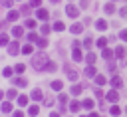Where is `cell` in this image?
Listing matches in <instances>:
<instances>
[{
	"label": "cell",
	"mask_w": 127,
	"mask_h": 117,
	"mask_svg": "<svg viewBox=\"0 0 127 117\" xmlns=\"http://www.w3.org/2000/svg\"><path fill=\"white\" fill-rule=\"evenodd\" d=\"M48 61H50V59H48V56H46L44 52H38V54H34V56H32L30 65H32L34 69H38V71H44V65H46Z\"/></svg>",
	"instance_id": "cell-1"
},
{
	"label": "cell",
	"mask_w": 127,
	"mask_h": 117,
	"mask_svg": "<svg viewBox=\"0 0 127 117\" xmlns=\"http://www.w3.org/2000/svg\"><path fill=\"white\" fill-rule=\"evenodd\" d=\"M28 4H30L32 8H38V6H42V0H30Z\"/></svg>",
	"instance_id": "cell-40"
},
{
	"label": "cell",
	"mask_w": 127,
	"mask_h": 117,
	"mask_svg": "<svg viewBox=\"0 0 127 117\" xmlns=\"http://www.w3.org/2000/svg\"><path fill=\"white\" fill-rule=\"evenodd\" d=\"M91 46H93V38L87 36V38L83 40V48H85V50H91Z\"/></svg>",
	"instance_id": "cell-29"
},
{
	"label": "cell",
	"mask_w": 127,
	"mask_h": 117,
	"mask_svg": "<svg viewBox=\"0 0 127 117\" xmlns=\"http://www.w3.org/2000/svg\"><path fill=\"white\" fill-rule=\"evenodd\" d=\"M83 89H85V85H81V83H75V81H73V85H71V87H69V93H71V95H75V97H77V95H79V93H81V91H83Z\"/></svg>",
	"instance_id": "cell-7"
},
{
	"label": "cell",
	"mask_w": 127,
	"mask_h": 117,
	"mask_svg": "<svg viewBox=\"0 0 127 117\" xmlns=\"http://www.w3.org/2000/svg\"><path fill=\"white\" fill-rule=\"evenodd\" d=\"M79 6H81V8H87V6H89V0H79Z\"/></svg>",
	"instance_id": "cell-48"
},
{
	"label": "cell",
	"mask_w": 127,
	"mask_h": 117,
	"mask_svg": "<svg viewBox=\"0 0 127 117\" xmlns=\"http://www.w3.org/2000/svg\"><path fill=\"white\" fill-rule=\"evenodd\" d=\"M64 69H65V75H67V79H69V81H75V79H77V69H73V65L65 63V65H64Z\"/></svg>",
	"instance_id": "cell-2"
},
{
	"label": "cell",
	"mask_w": 127,
	"mask_h": 117,
	"mask_svg": "<svg viewBox=\"0 0 127 117\" xmlns=\"http://www.w3.org/2000/svg\"><path fill=\"white\" fill-rule=\"evenodd\" d=\"M44 71H46V73H54V71H58V63H56V61H48V63L44 65Z\"/></svg>",
	"instance_id": "cell-12"
},
{
	"label": "cell",
	"mask_w": 127,
	"mask_h": 117,
	"mask_svg": "<svg viewBox=\"0 0 127 117\" xmlns=\"http://www.w3.org/2000/svg\"><path fill=\"white\" fill-rule=\"evenodd\" d=\"M2 113H12V103L10 101H2Z\"/></svg>",
	"instance_id": "cell-28"
},
{
	"label": "cell",
	"mask_w": 127,
	"mask_h": 117,
	"mask_svg": "<svg viewBox=\"0 0 127 117\" xmlns=\"http://www.w3.org/2000/svg\"><path fill=\"white\" fill-rule=\"evenodd\" d=\"M36 14H38V18H40V20H48V18H50V12H48L46 8H38V12H36Z\"/></svg>",
	"instance_id": "cell-20"
},
{
	"label": "cell",
	"mask_w": 127,
	"mask_h": 117,
	"mask_svg": "<svg viewBox=\"0 0 127 117\" xmlns=\"http://www.w3.org/2000/svg\"><path fill=\"white\" fill-rule=\"evenodd\" d=\"M38 113H40V107H38V105H30V107H28V115H30V117H36Z\"/></svg>",
	"instance_id": "cell-27"
},
{
	"label": "cell",
	"mask_w": 127,
	"mask_h": 117,
	"mask_svg": "<svg viewBox=\"0 0 127 117\" xmlns=\"http://www.w3.org/2000/svg\"><path fill=\"white\" fill-rule=\"evenodd\" d=\"M109 83H111V87H115V89H119V87H121V85H123V79H121V77H119V75H113V77H111V81H109Z\"/></svg>",
	"instance_id": "cell-15"
},
{
	"label": "cell",
	"mask_w": 127,
	"mask_h": 117,
	"mask_svg": "<svg viewBox=\"0 0 127 117\" xmlns=\"http://www.w3.org/2000/svg\"><path fill=\"white\" fill-rule=\"evenodd\" d=\"M69 32H71V34H81V32H83V26H81V24H71V26H69Z\"/></svg>",
	"instance_id": "cell-22"
},
{
	"label": "cell",
	"mask_w": 127,
	"mask_h": 117,
	"mask_svg": "<svg viewBox=\"0 0 127 117\" xmlns=\"http://www.w3.org/2000/svg\"><path fill=\"white\" fill-rule=\"evenodd\" d=\"M65 14H67L69 18H77V16H79V10H77V6L67 4V6H65Z\"/></svg>",
	"instance_id": "cell-3"
},
{
	"label": "cell",
	"mask_w": 127,
	"mask_h": 117,
	"mask_svg": "<svg viewBox=\"0 0 127 117\" xmlns=\"http://www.w3.org/2000/svg\"><path fill=\"white\" fill-rule=\"evenodd\" d=\"M60 103H67V95L65 93H60Z\"/></svg>",
	"instance_id": "cell-46"
},
{
	"label": "cell",
	"mask_w": 127,
	"mask_h": 117,
	"mask_svg": "<svg viewBox=\"0 0 127 117\" xmlns=\"http://www.w3.org/2000/svg\"><path fill=\"white\" fill-rule=\"evenodd\" d=\"M50 117H62V115H60L58 111H52V113H50Z\"/></svg>",
	"instance_id": "cell-50"
},
{
	"label": "cell",
	"mask_w": 127,
	"mask_h": 117,
	"mask_svg": "<svg viewBox=\"0 0 127 117\" xmlns=\"http://www.w3.org/2000/svg\"><path fill=\"white\" fill-rule=\"evenodd\" d=\"M105 99H107V101H111V103H117V101H119V93H117V89H111V91H107Z\"/></svg>",
	"instance_id": "cell-9"
},
{
	"label": "cell",
	"mask_w": 127,
	"mask_h": 117,
	"mask_svg": "<svg viewBox=\"0 0 127 117\" xmlns=\"http://www.w3.org/2000/svg\"><path fill=\"white\" fill-rule=\"evenodd\" d=\"M79 117H89V115H79Z\"/></svg>",
	"instance_id": "cell-52"
},
{
	"label": "cell",
	"mask_w": 127,
	"mask_h": 117,
	"mask_svg": "<svg viewBox=\"0 0 127 117\" xmlns=\"http://www.w3.org/2000/svg\"><path fill=\"white\" fill-rule=\"evenodd\" d=\"M125 54H127V50H125L123 46H117V48H115V58H117V59H123Z\"/></svg>",
	"instance_id": "cell-18"
},
{
	"label": "cell",
	"mask_w": 127,
	"mask_h": 117,
	"mask_svg": "<svg viewBox=\"0 0 127 117\" xmlns=\"http://www.w3.org/2000/svg\"><path fill=\"white\" fill-rule=\"evenodd\" d=\"M81 107H83V105H81L79 101H71V103H69V111H71V113H77Z\"/></svg>",
	"instance_id": "cell-25"
},
{
	"label": "cell",
	"mask_w": 127,
	"mask_h": 117,
	"mask_svg": "<svg viewBox=\"0 0 127 117\" xmlns=\"http://www.w3.org/2000/svg\"><path fill=\"white\" fill-rule=\"evenodd\" d=\"M93 79H95V83H97V85H105V83H107V77H105L103 73H97Z\"/></svg>",
	"instance_id": "cell-23"
},
{
	"label": "cell",
	"mask_w": 127,
	"mask_h": 117,
	"mask_svg": "<svg viewBox=\"0 0 127 117\" xmlns=\"http://www.w3.org/2000/svg\"><path fill=\"white\" fill-rule=\"evenodd\" d=\"M12 4H14V0H2V6L4 8H12Z\"/></svg>",
	"instance_id": "cell-43"
},
{
	"label": "cell",
	"mask_w": 127,
	"mask_h": 117,
	"mask_svg": "<svg viewBox=\"0 0 127 117\" xmlns=\"http://www.w3.org/2000/svg\"><path fill=\"white\" fill-rule=\"evenodd\" d=\"M20 14H22V12H18V10H10L8 16H6V22H14V20H18Z\"/></svg>",
	"instance_id": "cell-13"
},
{
	"label": "cell",
	"mask_w": 127,
	"mask_h": 117,
	"mask_svg": "<svg viewBox=\"0 0 127 117\" xmlns=\"http://www.w3.org/2000/svg\"><path fill=\"white\" fill-rule=\"evenodd\" d=\"M12 117H24V113H22V111H14V113H12Z\"/></svg>",
	"instance_id": "cell-49"
},
{
	"label": "cell",
	"mask_w": 127,
	"mask_h": 117,
	"mask_svg": "<svg viewBox=\"0 0 127 117\" xmlns=\"http://www.w3.org/2000/svg\"><path fill=\"white\" fill-rule=\"evenodd\" d=\"M14 71H16V73H24V71H26V65H24V63H16V65H14Z\"/></svg>",
	"instance_id": "cell-37"
},
{
	"label": "cell",
	"mask_w": 127,
	"mask_h": 117,
	"mask_svg": "<svg viewBox=\"0 0 127 117\" xmlns=\"http://www.w3.org/2000/svg\"><path fill=\"white\" fill-rule=\"evenodd\" d=\"M34 52V46L32 44H26V46H22V54H26V56H30Z\"/></svg>",
	"instance_id": "cell-30"
},
{
	"label": "cell",
	"mask_w": 127,
	"mask_h": 117,
	"mask_svg": "<svg viewBox=\"0 0 127 117\" xmlns=\"http://www.w3.org/2000/svg\"><path fill=\"white\" fill-rule=\"evenodd\" d=\"M16 101H18V105H20V107H26V105H28V101H30V97H28V95H18V99H16Z\"/></svg>",
	"instance_id": "cell-24"
},
{
	"label": "cell",
	"mask_w": 127,
	"mask_h": 117,
	"mask_svg": "<svg viewBox=\"0 0 127 117\" xmlns=\"http://www.w3.org/2000/svg\"><path fill=\"white\" fill-rule=\"evenodd\" d=\"M107 26H109V24H107V20H103V18H99V20L95 22V28H97L99 32H105V30H107Z\"/></svg>",
	"instance_id": "cell-14"
},
{
	"label": "cell",
	"mask_w": 127,
	"mask_h": 117,
	"mask_svg": "<svg viewBox=\"0 0 127 117\" xmlns=\"http://www.w3.org/2000/svg\"><path fill=\"white\" fill-rule=\"evenodd\" d=\"M24 26H26V28H30V30H32V28H36V26H38V24H36V20H34V18H28V20H26V22H24Z\"/></svg>",
	"instance_id": "cell-32"
},
{
	"label": "cell",
	"mask_w": 127,
	"mask_h": 117,
	"mask_svg": "<svg viewBox=\"0 0 127 117\" xmlns=\"http://www.w3.org/2000/svg\"><path fill=\"white\" fill-rule=\"evenodd\" d=\"M52 30H54V28H50V26H48V24H42V28H40V32H42V34H44V36H48V34H50V32H52Z\"/></svg>",
	"instance_id": "cell-36"
},
{
	"label": "cell",
	"mask_w": 127,
	"mask_h": 117,
	"mask_svg": "<svg viewBox=\"0 0 127 117\" xmlns=\"http://www.w3.org/2000/svg\"><path fill=\"white\" fill-rule=\"evenodd\" d=\"M85 61H87V63H95V61H97V56H95L91 50H87V54H85Z\"/></svg>",
	"instance_id": "cell-21"
},
{
	"label": "cell",
	"mask_w": 127,
	"mask_h": 117,
	"mask_svg": "<svg viewBox=\"0 0 127 117\" xmlns=\"http://www.w3.org/2000/svg\"><path fill=\"white\" fill-rule=\"evenodd\" d=\"M6 50H8V54H10V56H16V54L20 52V46H18V42H12V44H8V46H6Z\"/></svg>",
	"instance_id": "cell-10"
},
{
	"label": "cell",
	"mask_w": 127,
	"mask_h": 117,
	"mask_svg": "<svg viewBox=\"0 0 127 117\" xmlns=\"http://www.w3.org/2000/svg\"><path fill=\"white\" fill-rule=\"evenodd\" d=\"M36 44H38V48H48V44H50V42H48L46 38H40V40H38Z\"/></svg>",
	"instance_id": "cell-38"
},
{
	"label": "cell",
	"mask_w": 127,
	"mask_h": 117,
	"mask_svg": "<svg viewBox=\"0 0 127 117\" xmlns=\"http://www.w3.org/2000/svg\"><path fill=\"white\" fill-rule=\"evenodd\" d=\"M12 36L20 40V38L24 36V28H22V26H14V28H12Z\"/></svg>",
	"instance_id": "cell-17"
},
{
	"label": "cell",
	"mask_w": 127,
	"mask_h": 117,
	"mask_svg": "<svg viewBox=\"0 0 127 117\" xmlns=\"http://www.w3.org/2000/svg\"><path fill=\"white\" fill-rule=\"evenodd\" d=\"M109 113H111L113 117H117V115H121V107H119V105H111V109H109Z\"/></svg>",
	"instance_id": "cell-31"
},
{
	"label": "cell",
	"mask_w": 127,
	"mask_h": 117,
	"mask_svg": "<svg viewBox=\"0 0 127 117\" xmlns=\"http://www.w3.org/2000/svg\"><path fill=\"white\" fill-rule=\"evenodd\" d=\"M28 40H30V42H38V36H36V32H30V34H28Z\"/></svg>",
	"instance_id": "cell-41"
},
{
	"label": "cell",
	"mask_w": 127,
	"mask_h": 117,
	"mask_svg": "<svg viewBox=\"0 0 127 117\" xmlns=\"http://www.w3.org/2000/svg\"><path fill=\"white\" fill-rule=\"evenodd\" d=\"M12 85L14 87H28V79L26 77H12Z\"/></svg>",
	"instance_id": "cell-6"
},
{
	"label": "cell",
	"mask_w": 127,
	"mask_h": 117,
	"mask_svg": "<svg viewBox=\"0 0 127 117\" xmlns=\"http://www.w3.org/2000/svg\"><path fill=\"white\" fill-rule=\"evenodd\" d=\"M52 2H58V0H52Z\"/></svg>",
	"instance_id": "cell-53"
},
{
	"label": "cell",
	"mask_w": 127,
	"mask_h": 117,
	"mask_svg": "<svg viewBox=\"0 0 127 117\" xmlns=\"http://www.w3.org/2000/svg\"><path fill=\"white\" fill-rule=\"evenodd\" d=\"M71 59H73L75 63L83 59V56H81V50H79V48H73V50H71Z\"/></svg>",
	"instance_id": "cell-11"
},
{
	"label": "cell",
	"mask_w": 127,
	"mask_h": 117,
	"mask_svg": "<svg viewBox=\"0 0 127 117\" xmlns=\"http://www.w3.org/2000/svg\"><path fill=\"white\" fill-rule=\"evenodd\" d=\"M101 58H103L105 61H111V59L115 58V50H109V48H103V50H101Z\"/></svg>",
	"instance_id": "cell-4"
},
{
	"label": "cell",
	"mask_w": 127,
	"mask_h": 117,
	"mask_svg": "<svg viewBox=\"0 0 127 117\" xmlns=\"http://www.w3.org/2000/svg\"><path fill=\"white\" fill-rule=\"evenodd\" d=\"M125 111H127V107H125Z\"/></svg>",
	"instance_id": "cell-54"
},
{
	"label": "cell",
	"mask_w": 127,
	"mask_h": 117,
	"mask_svg": "<svg viewBox=\"0 0 127 117\" xmlns=\"http://www.w3.org/2000/svg\"><path fill=\"white\" fill-rule=\"evenodd\" d=\"M119 38H121L123 42H127V30H121V32H119Z\"/></svg>",
	"instance_id": "cell-44"
},
{
	"label": "cell",
	"mask_w": 127,
	"mask_h": 117,
	"mask_svg": "<svg viewBox=\"0 0 127 117\" xmlns=\"http://www.w3.org/2000/svg\"><path fill=\"white\" fill-rule=\"evenodd\" d=\"M30 97H32L34 101H42V99H44V91H42L40 87H36V89H32V93H30Z\"/></svg>",
	"instance_id": "cell-8"
},
{
	"label": "cell",
	"mask_w": 127,
	"mask_h": 117,
	"mask_svg": "<svg viewBox=\"0 0 127 117\" xmlns=\"http://www.w3.org/2000/svg\"><path fill=\"white\" fill-rule=\"evenodd\" d=\"M119 16H121V18H127V6H123V8L119 10Z\"/></svg>",
	"instance_id": "cell-45"
},
{
	"label": "cell",
	"mask_w": 127,
	"mask_h": 117,
	"mask_svg": "<svg viewBox=\"0 0 127 117\" xmlns=\"http://www.w3.org/2000/svg\"><path fill=\"white\" fill-rule=\"evenodd\" d=\"M83 75H85V77H89V79H91V77H95V75H97L95 65H93V63H87V67L83 69Z\"/></svg>",
	"instance_id": "cell-5"
},
{
	"label": "cell",
	"mask_w": 127,
	"mask_h": 117,
	"mask_svg": "<svg viewBox=\"0 0 127 117\" xmlns=\"http://www.w3.org/2000/svg\"><path fill=\"white\" fill-rule=\"evenodd\" d=\"M81 105H83V109H93V105H95V101L87 97V99H83V101H81Z\"/></svg>",
	"instance_id": "cell-26"
},
{
	"label": "cell",
	"mask_w": 127,
	"mask_h": 117,
	"mask_svg": "<svg viewBox=\"0 0 127 117\" xmlns=\"http://www.w3.org/2000/svg\"><path fill=\"white\" fill-rule=\"evenodd\" d=\"M89 117H99V115H97V113H93V111H91V113H89Z\"/></svg>",
	"instance_id": "cell-51"
},
{
	"label": "cell",
	"mask_w": 127,
	"mask_h": 117,
	"mask_svg": "<svg viewBox=\"0 0 127 117\" xmlns=\"http://www.w3.org/2000/svg\"><path fill=\"white\" fill-rule=\"evenodd\" d=\"M95 44L103 50V48H107V38H97V40H95Z\"/></svg>",
	"instance_id": "cell-34"
},
{
	"label": "cell",
	"mask_w": 127,
	"mask_h": 117,
	"mask_svg": "<svg viewBox=\"0 0 127 117\" xmlns=\"http://www.w3.org/2000/svg\"><path fill=\"white\" fill-rule=\"evenodd\" d=\"M44 105H46V107H52V105H54V99H52V97H46V103H44Z\"/></svg>",
	"instance_id": "cell-47"
},
{
	"label": "cell",
	"mask_w": 127,
	"mask_h": 117,
	"mask_svg": "<svg viewBox=\"0 0 127 117\" xmlns=\"http://www.w3.org/2000/svg\"><path fill=\"white\" fill-rule=\"evenodd\" d=\"M50 85H52V89H54V91H58V93L64 89V81H62V79H56V81H52Z\"/></svg>",
	"instance_id": "cell-19"
},
{
	"label": "cell",
	"mask_w": 127,
	"mask_h": 117,
	"mask_svg": "<svg viewBox=\"0 0 127 117\" xmlns=\"http://www.w3.org/2000/svg\"><path fill=\"white\" fill-rule=\"evenodd\" d=\"M6 95H8V99H18V91L12 87V89H8L6 91Z\"/></svg>",
	"instance_id": "cell-35"
},
{
	"label": "cell",
	"mask_w": 127,
	"mask_h": 117,
	"mask_svg": "<svg viewBox=\"0 0 127 117\" xmlns=\"http://www.w3.org/2000/svg\"><path fill=\"white\" fill-rule=\"evenodd\" d=\"M2 75H4V77H10V75H12V67H4V69H2Z\"/></svg>",
	"instance_id": "cell-39"
},
{
	"label": "cell",
	"mask_w": 127,
	"mask_h": 117,
	"mask_svg": "<svg viewBox=\"0 0 127 117\" xmlns=\"http://www.w3.org/2000/svg\"><path fill=\"white\" fill-rule=\"evenodd\" d=\"M0 44H2V46H8V34H2V38H0Z\"/></svg>",
	"instance_id": "cell-42"
},
{
	"label": "cell",
	"mask_w": 127,
	"mask_h": 117,
	"mask_svg": "<svg viewBox=\"0 0 127 117\" xmlns=\"http://www.w3.org/2000/svg\"><path fill=\"white\" fill-rule=\"evenodd\" d=\"M54 30H56V32H64V30H65V24H64V22H60V20H58V22H56V24H54Z\"/></svg>",
	"instance_id": "cell-33"
},
{
	"label": "cell",
	"mask_w": 127,
	"mask_h": 117,
	"mask_svg": "<svg viewBox=\"0 0 127 117\" xmlns=\"http://www.w3.org/2000/svg\"><path fill=\"white\" fill-rule=\"evenodd\" d=\"M103 12H105L107 16H111V14H115V4H113V2H107V4L103 6Z\"/></svg>",
	"instance_id": "cell-16"
}]
</instances>
